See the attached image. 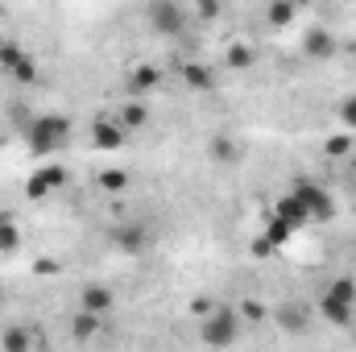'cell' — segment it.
<instances>
[{
	"mask_svg": "<svg viewBox=\"0 0 356 352\" xmlns=\"http://www.w3.org/2000/svg\"><path fill=\"white\" fill-rule=\"evenodd\" d=\"M290 195L307 207V220H311V224H327V220L336 216V203H332L327 186H323V182H315V178H294Z\"/></svg>",
	"mask_w": 356,
	"mask_h": 352,
	"instance_id": "1",
	"label": "cell"
},
{
	"mask_svg": "<svg viewBox=\"0 0 356 352\" xmlns=\"http://www.w3.org/2000/svg\"><path fill=\"white\" fill-rule=\"evenodd\" d=\"M67 137H71V120L67 116H38L29 125V150L33 154H54V150L67 145Z\"/></svg>",
	"mask_w": 356,
	"mask_h": 352,
	"instance_id": "2",
	"label": "cell"
},
{
	"mask_svg": "<svg viewBox=\"0 0 356 352\" xmlns=\"http://www.w3.org/2000/svg\"><path fill=\"white\" fill-rule=\"evenodd\" d=\"M108 245L120 253V257H141L149 245H154V232L141 224V220H120L108 228Z\"/></svg>",
	"mask_w": 356,
	"mask_h": 352,
	"instance_id": "3",
	"label": "cell"
},
{
	"mask_svg": "<svg viewBox=\"0 0 356 352\" xmlns=\"http://www.w3.org/2000/svg\"><path fill=\"white\" fill-rule=\"evenodd\" d=\"M145 21H149V29L162 33V38H178V33L186 29V13L178 8L175 0H154V4L145 8Z\"/></svg>",
	"mask_w": 356,
	"mask_h": 352,
	"instance_id": "4",
	"label": "cell"
},
{
	"mask_svg": "<svg viewBox=\"0 0 356 352\" xmlns=\"http://www.w3.org/2000/svg\"><path fill=\"white\" fill-rule=\"evenodd\" d=\"M199 336L207 344H236L241 336V315L236 311H211L203 323H199Z\"/></svg>",
	"mask_w": 356,
	"mask_h": 352,
	"instance_id": "5",
	"label": "cell"
},
{
	"mask_svg": "<svg viewBox=\"0 0 356 352\" xmlns=\"http://www.w3.org/2000/svg\"><path fill=\"white\" fill-rule=\"evenodd\" d=\"M63 182H67V170H63V166H42V170L29 175L25 195H29V199H42V195H50V191H58Z\"/></svg>",
	"mask_w": 356,
	"mask_h": 352,
	"instance_id": "6",
	"label": "cell"
},
{
	"mask_svg": "<svg viewBox=\"0 0 356 352\" xmlns=\"http://www.w3.org/2000/svg\"><path fill=\"white\" fill-rule=\"evenodd\" d=\"M319 315H323V323H332V328H348V323L356 319V303H344V298H336V294L323 290V298H319Z\"/></svg>",
	"mask_w": 356,
	"mask_h": 352,
	"instance_id": "7",
	"label": "cell"
},
{
	"mask_svg": "<svg viewBox=\"0 0 356 352\" xmlns=\"http://www.w3.org/2000/svg\"><path fill=\"white\" fill-rule=\"evenodd\" d=\"M91 145L95 150H120L124 145V125L120 120H108V116L91 120Z\"/></svg>",
	"mask_w": 356,
	"mask_h": 352,
	"instance_id": "8",
	"label": "cell"
},
{
	"mask_svg": "<svg viewBox=\"0 0 356 352\" xmlns=\"http://www.w3.org/2000/svg\"><path fill=\"white\" fill-rule=\"evenodd\" d=\"M79 307H83V311H95V315H112V307H116V294H112V286H99V282H91V286H83V298H79Z\"/></svg>",
	"mask_w": 356,
	"mask_h": 352,
	"instance_id": "9",
	"label": "cell"
},
{
	"mask_svg": "<svg viewBox=\"0 0 356 352\" xmlns=\"http://www.w3.org/2000/svg\"><path fill=\"white\" fill-rule=\"evenodd\" d=\"M302 50L311 54V58H319V63H327V58H336V38L327 33V29H307V38H302Z\"/></svg>",
	"mask_w": 356,
	"mask_h": 352,
	"instance_id": "10",
	"label": "cell"
},
{
	"mask_svg": "<svg viewBox=\"0 0 356 352\" xmlns=\"http://www.w3.org/2000/svg\"><path fill=\"white\" fill-rule=\"evenodd\" d=\"M182 88L186 91H216V75H211V67H203V63H182Z\"/></svg>",
	"mask_w": 356,
	"mask_h": 352,
	"instance_id": "11",
	"label": "cell"
},
{
	"mask_svg": "<svg viewBox=\"0 0 356 352\" xmlns=\"http://www.w3.org/2000/svg\"><path fill=\"white\" fill-rule=\"evenodd\" d=\"M273 216H277V220H286L290 228H298V224H311V220H307V207H302L294 195H282V199H277V207H273Z\"/></svg>",
	"mask_w": 356,
	"mask_h": 352,
	"instance_id": "12",
	"label": "cell"
},
{
	"mask_svg": "<svg viewBox=\"0 0 356 352\" xmlns=\"http://www.w3.org/2000/svg\"><path fill=\"white\" fill-rule=\"evenodd\" d=\"M207 154H211V162H224V166H228V162H236V154H241V150H236V141H232V137L216 133V137H207Z\"/></svg>",
	"mask_w": 356,
	"mask_h": 352,
	"instance_id": "13",
	"label": "cell"
},
{
	"mask_svg": "<svg viewBox=\"0 0 356 352\" xmlns=\"http://www.w3.org/2000/svg\"><path fill=\"white\" fill-rule=\"evenodd\" d=\"M162 83V75H158V67H137L133 75H129V91L133 95H149V91Z\"/></svg>",
	"mask_w": 356,
	"mask_h": 352,
	"instance_id": "14",
	"label": "cell"
},
{
	"mask_svg": "<svg viewBox=\"0 0 356 352\" xmlns=\"http://www.w3.org/2000/svg\"><path fill=\"white\" fill-rule=\"evenodd\" d=\"M99 323H104V315H95V311H83V307H79V315L71 319V336H75V340H91V336L99 332Z\"/></svg>",
	"mask_w": 356,
	"mask_h": 352,
	"instance_id": "15",
	"label": "cell"
},
{
	"mask_svg": "<svg viewBox=\"0 0 356 352\" xmlns=\"http://www.w3.org/2000/svg\"><path fill=\"white\" fill-rule=\"evenodd\" d=\"M116 120L124 125V133H129V129H145V125H149V108H145L141 99H133V104H124V108H120V116H116Z\"/></svg>",
	"mask_w": 356,
	"mask_h": 352,
	"instance_id": "16",
	"label": "cell"
},
{
	"mask_svg": "<svg viewBox=\"0 0 356 352\" xmlns=\"http://www.w3.org/2000/svg\"><path fill=\"white\" fill-rule=\"evenodd\" d=\"M266 21L273 25V29H286V25L294 21V0H269Z\"/></svg>",
	"mask_w": 356,
	"mask_h": 352,
	"instance_id": "17",
	"label": "cell"
},
{
	"mask_svg": "<svg viewBox=\"0 0 356 352\" xmlns=\"http://www.w3.org/2000/svg\"><path fill=\"white\" fill-rule=\"evenodd\" d=\"M17 249H21V232H17L13 216L0 211V253H17Z\"/></svg>",
	"mask_w": 356,
	"mask_h": 352,
	"instance_id": "18",
	"label": "cell"
},
{
	"mask_svg": "<svg viewBox=\"0 0 356 352\" xmlns=\"http://www.w3.org/2000/svg\"><path fill=\"white\" fill-rule=\"evenodd\" d=\"M8 75H13V83H17V88H29V83H38V63L25 54V58H21V63L8 71Z\"/></svg>",
	"mask_w": 356,
	"mask_h": 352,
	"instance_id": "19",
	"label": "cell"
},
{
	"mask_svg": "<svg viewBox=\"0 0 356 352\" xmlns=\"http://www.w3.org/2000/svg\"><path fill=\"white\" fill-rule=\"evenodd\" d=\"M21 58H25V46H21V42H0V67H4V71H13Z\"/></svg>",
	"mask_w": 356,
	"mask_h": 352,
	"instance_id": "20",
	"label": "cell"
},
{
	"mask_svg": "<svg viewBox=\"0 0 356 352\" xmlns=\"http://www.w3.org/2000/svg\"><path fill=\"white\" fill-rule=\"evenodd\" d=\"M327 294H336V298H344V303H356V282L353 278H332V282H327Z\"/></svg>",
	"mask_w": 356,
	"mask_h": 352,
	"instance_id": "21",
	"label": "cell"
},
{
	"mask_svg": "<svg viewBox=\"0 0 356 352\" xmlns=\"http://www.w3.org/2000/svg\"><path fill=\"white\" fill-rule=\"evenodd\" d=\"M99 186H104L108 195H120V191L129 186V175H124V170H104V175H99Z\"/></svg>",
	"mask_w": 356,
	"mask_h": 352,
	"instance_id": "22",
	"label": "cell"
},
{
	"mask_svg": "<svg viewBox=\"0 0 356 352\" xmlns=\"http://www.w3.org/2000/svg\"><path fill=\"white\" fill-rule=\"evenodd\" d=\"M236 315H241V323H266V307H261V303H253V298H249V303H241V311H236Z\"/></svg>",
	"mask_w": 356,
	"mask_h": 352,
	"instance_id": "23",
	"label": "cell"
},
{
	"mask_svg": "<svg viewBox=\"0 0 356 352\" xmlns=\"http://www.w3.org/2000/svg\"><path fill=\"white\" fill-rule=\"evenodd\" d=\"M302 319H307V311H302V307H286V311H277V323H282V328H290V332H298V328H302Z\"/></svg>",
	"mask_w": 356,
	"mask_h": 352,
	"instance_id": "24",
	"label": "cell"
},
{
	"mask_svg": "<svg viewBox=\"0 0 356 352\" xmlns=\"http://www.w3.org/2000/svg\"><path fill=\"white\" fill-rule=\"evenodd\" d=\"M266 237H269V241H273V245H277V249H282V245L290 241V224L273 216V220H269V228H266Z\"/></svg>",
	"mask_w": 356,
	"mask_h": 352,
	"instance_id": "25",
	"label": "cell"
},
{
	"mask_svg": "<svg viewBox=\"0 0 356 352\" xmlns=\"http://www.w3.org/2000/svg\"><path fill=\"white\" fill-rule=\"evenodd\" d=\"M327 158H344V154H353V137L344 133V137H327Z\"/></svg>",
	"mask_w": 356,
	"mask_h": 352,
	"instance_id": "26",
	"label": "cell"
},
{
	"mask_svg": "<svg viewBox=\"0 0 356 352\" xmlns=\"http://www.w3.org/2000/svg\"><path fill=\"white\" fill-rule=\"evenodd\" d=\"M4 349L25 352V349H29V332H21V328H8V332H4Z\"/></svg>",
	"mask_w": 356,
	"mask_h": 352,
	"instance_id": "27",
	"label": "cell"
},
{
	"mask_svg": "<svg viewBox=\"0 0 356 352\" xmlns=\"http://www.w3.org/2000/svg\"><path fill=\"white\" fill-rule=\"evenodd\" d=\"M249 253H253V257H257V262H266V257H273V253H277V245H273V241H269V237H257V241H253V245H249Z\"/></svg>",
	"mask_w": 356,
	"mask_h": 352,
	"instance_id": "28",
	"label": "cell"
},
{
	"mask_svg": "<svg viewBox=\"0 0 356 352\" xmlns=\"http://www.w3.org/2000/svg\"><path fill=\"white\" fill-rule=\"evenodd\" d=\"M228 67H253V50L249 46H232L228 50Z\"/></svg>",
	"mask_w": 356,
	"mask_h": 352,
	"instance_id": "29",
	"label": "cell"
},
{
	"mask_svg": "<svg viewBox=\"0 0 356 352\" xmlns=\"http://www.w3.org/2000/svg\"><path fill=\"white\" fill-rule=\"evenodd\" d=\"M195 17H199V21H216V17H220V0H199V4H195Z\"/></svg>",
	"mask_w": 356,
	"mask_h": 352,
	"instance_id": "30",
	"label": "cell"
},
{
	"mask_svg": "<svg viewBox=\"0 0 356 352\" xmlns=\"http://www.w3.org/2000/svg\"><path fill=\"white\" fill-rule=\"evenodd\" d=\"M340 120H344V129H356V95H348L340 104Z\"/></svg>",
	"mask_w": 356,
	"mask_h": 352,
	"instance_id": "31",
	"label": "cell"
},
{
	"mask_svg": "<svg viewBox=\"0 0 356 352\" xmlns=\"http://www.w3.org/2000/svg\"><path fill=\"white\" fill-rule=\"evenodd\" d=\"M141 4H154V0H141Z\"/></svg>",
	"mask_w": 356,
	"mask_h": 352,
	"instance_id": "32",
	"label": "cell"
}]
</instances>
